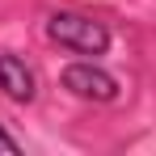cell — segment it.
<instances>
[{
    "label": "cell",
    "instance_id": "obj_1",
    "mask_svg": "<svg viewBox=\"0 0 156 156\" xmlns=\"http://www.w3.org/2000/svg\"><path fill=\"white\" fill-rule=\"evenodd\" d=\"M47 42H55L59 51L97 59L110 51V30H105V21L89 17V13H51L47 17Z\"/></svg>",
    "mask_w": 156,
    "mask_h": 156
},
{
    "label": "cell",
    "instance_id": "obj_2",
    "mask_svg": "<svg viewBox=\"0 0 156 156\" xmlns=\"http://www.w3.org/2000/svg\"><path fill=\"white\" fill-rule=\"evenodd\" d=\"M63 89L80 97V101H97V105H110L118 101V80L110 76L105 68H97L93 59H76V63H68L63 68Z\"/></svg>",
    "mask_w": 156,
    "mask_h": 156
},
{
    "label": "cell",
    "instance_id": "obj_3",
    "mask_svg": "<svg viewBox=\"0 0 156 156\" xmlns=\"http://www.w3.org/2000/svg\"><path fill=\"white\" fill-rule=\"evenodd\" d=\"M0 93L9 101H17V105L34 101V93H38V80L30 72V63L21 55H13V51H0Z\"/></svg>",
    "mask_w": 156,
    "mask_h": 156
},
{
    "label": "cell",
    "instance_id": "obj_4",
    "mask_svg": "<svg viewBox=\"0 0 156 156\" xmlns=\"http://www.w3.org/2000/svg\"><path fill=\"white\" fill-rule=\"evenodd\" d=\"M0 152H4V156H17V152H21V139H17V135H9L4 122H0Z\"/></svg>",
    "mask_w": 156,
    "mask_h": 156
}]
</instances>
